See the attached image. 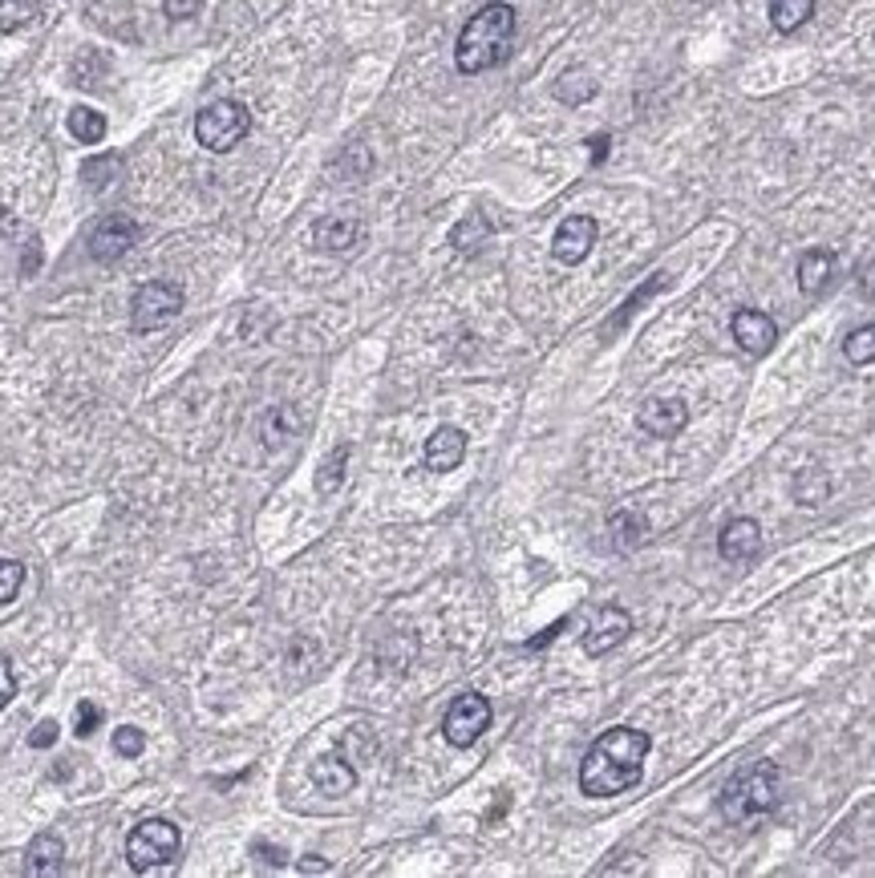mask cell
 Wrapping results in <instances>:
<instances>
[{
    "instance_id": "obj_1",
    "label": "cell",
    "mask_w": 875,
    "mask_h": 878,
    "mask_svg": "<svg viewBox=\"0 0 875 878\" xmlns=\"http://www.w3.org/2000/svg\"><path fill=\"white\" fill-rule=\"evenodd\" d=\"M648 749H653V736L641 733V729H608L592 741V749L584 753V765H580V790L588 797H617V793H629L632 785H641L645 778V761Z\"/></svg>"
},
{
    "instance_id": "obj_2",
    "label": "cell",
    "mask_w": 875,
    "mask_h": 878,
    "mask_svg": "<svg viewBox=\"0 0 875 878\" xmlns=\"http://www.w3.org/2000/svg\"><path fill=\"white\" fill-rule=\"evenodd\" d=\"M511 45H515V9L502 0H490L462 25L459 45H454V65L466 77L487 73L511 57Z\"/></svg>"
},
{
    "instance_id": "obj_3",
    "label": "cell",
    "mask_w": 875,
    "mask_h": 878,
    "mask_svg": "<svg viewBox=\"0 0 875 878\" xmlns=\"http://www.w3.org/2000/svg\"><path fill=\"white\" fill-rule=\"evenodd\" d=\"M778 802V765L775 761H754L746 769H738L726 790H721V814L733 826H754L762 821Z\"/></svg>"
},
{
    "instance_id": "obj_4",
    "label": "cell",
    "mask_w": 875,
    "mask_h": 878,
    "mask_svg": "<svg viewBox=\"0 0 875 878\" xmlns=\"http://www.w3.org/2000/svg\"><path fill=\"white\" fill-rule=\"evenodd\" d=\"M247 130H252V113H247L244 101L219 98L195 113V138H199V146L211 150V155L235 150V146L247 138Z\"/></svg>"
},
{
    "instance_id": "obj_5",
    "label": "cell",
    "mask_w": 875,
    "mask_h": 878,
    "mask_svg": "<svg viewBox=\"0 0 875 878\" xmlns=\"http://www.w3.org/2000/svg\"><path fill=\"white\" fill-rule=\"evenodd\" d=\"M179 826L167 818H146L138 821L134 830H130L126 838V863L130 870H138V875H146V870H155V866H167L179 854Z\"/></svg>"
},
{
    "instance_id": "obj_6",
    "label": "cell",
    "mask_w": 875,
    "mask_h": 878,
    "mask_svg": "<svg viewBox=\"0 0 875 878\" xmlns=\"http://www.w3.org/2000/svg\"><path fill=\"white\" fill-rule=\"evenodd\" d=\"M179 312H183V288L171 280H150L130 300V325H134V332H158V328L171 325Z\"/></svg>"
},
{
    "instance_id": "obj_7",
    "label": "cell",
    "mask_w": 875,
    "mask_h": 878,
    "mask_svg": "<svg viewBox=\"0 0 875 878\" xmlns=\"http://www.w3.org/2000/svg\"><path fill=\"white\" fill-rule=\"evenodd\" d=\"M490 729V700L478 693H462L450 700L442 717V736L454 749H471L478 736Z\"/></svg>"
},
{
    "instance_id": "obj_8",
    "label": "cell",
    "mask_w": 875,
    "mask_h": 878,
    "mask_svg": "<svg viewBox=\"0 0 875 878\" xmlns=\"http://www.w3.org/2000/svg\"><path fill=\"white\" fill-rule=\"evenodd\" d=\"M138 243V223L130 215H106L94 231H89V255L98 264H114Z\"/></svg>"
},
{
    "instance_id": "obj_9",
    "label": "cell",
    "mask_w": 875,
    "mask_h": 878,
    "mask_svg": "<svg viewBox=\"0 0 875 878\" xmlns=\"http://www.w3.org/2000/svg\"><path fill=\"white\" fill-rule=\"evenodd\" d=\"M596 235H600V227H596L592 215H568L560 223V231H556V240H551V255L560 264H568V268H575L596 247Z\"/></svg>"
},
{
    "instance_id": "obj_10",
    "label": "cell",
    "mask_w": 875,
    "mask_h": 878,
    "mask_svg": "<svg viewBox=\"0 0 875 878\" xmlns=\"http://www.w3.org/2000/svg\"><path fill=\"white\" fill-rule=\"evenodd\" d=\"M636 425H641V434H648V438H677L689 425V405L681 397L645 401V405L636 410Z\"/></svg>"
},
{
    "instance_id": "obj_11",
    "label": "cell",
    "mask_w": 875,
    "mask_h": 878,
    "mask_svg": "<svg viewBox=\"0 0 875 878\" xmlns=\"http://www.w3.org/2000/svg\"><path fill=\"white\" fill-rule=\"evenodd\" d=\"M632 632V615L617 603H608V608L596 611V620H592L588 636H584V651L588 656H608L612 648H620Z\"/></svg>"
},
{
    "instance_id": "obj_12",
    "label": "cell",
    "mask_w": 875,
    "mask_h": 878,
    "mask_svg": "<svg viewBox=\"0 0 875 878\" xmlns=\"http://www.w3.org/2000/svg\"><path fill=\"white\" fill-rule=\"evenodd\" d=\"M730 332H733V340H738V349H742V353H750V356H766L770 349H775V340H778V325L758 308L738 312V316H733V325H730Z\"/></svg>"
},
{
    "instance_id": "obj_13",
    "label": "cell",
    "mask_w": 875,
    "mask_h": 878,
    "mask_svg": "<svg viewBox=\"0 0 875 878\" xmlns=\"http://www.w3.org/2000/svg\"><path fill=\"white\" fill-rule=\"evenodd\" d=\"M361 240H365V227H361L357 219H349V215H325V219H316V227H313L316 252L349 255Z\"/></svg>"
},
{
    "instance_id": "obj_14",
    "label": "cell",
    "mask_w": 875,
    "mask_h": 878,
    "mask_svg": "<svg viewBox=\"0 0 875 878\" xmlns=\"http://www.w3.org/2000/svg\"><path fill=\"white\" fill-rule=\"evenodd\" d=\"M462 458H466V434L459 425H438L426 441V466L446 474V470H459Z\"/></svg>"
},
{
    "instance_id": "obj_15",
    "label": "cell",
    "mask_w": 875,
    "mask_h": 878,
    "mask_svg": "<svg viewBox=\"0 0 875 878\" xmlns=\"http://www.w3.org/2000/svg\"><path fill=\"white\" fill-rule=\"evenodd\" d=\"M758 551H762V526L754 519L726 523V531H721V554L730 563H750V559H758Z\"/></svg>"
},
{
    "instance_id": "obj_16",
    "label": "cell",
    "mask_w": 875,
    "mask_h": 878,
    "mask_svg": "<svg viewBox=\"0 0 875 878\" xmlns=\"http://www.w3.org/2000/svg\"><path fill=\"white\" fill-rule=\"evenodd\" d=\"M313 785L325 797H344V793H353V785H357V769L349 761H341L337 753H329V757H316L313 761Z\"/></svg>"
},
{
    "instance_id": "obj_17",
    "label": "cell",
    "mask_w": 875,
    "mask_h": 878,
    "mask_svg": "<svg viewBox=\"0 0 875 878\" xmlns=\"http://www.w3.org/2000/svg\"><path fill=\"white\" fill-rule=\"evenodd\" d=\"M831 276H835V252H827V247H811V252L799 255V288H803V296L827 292Z\"/></svg>"
},
{
    "instance_id": "obj_18",
    "label": "cell",
    "mask_w": 875,
    "mask_h": 878,
    "mask_svg": "<svg viewBox=\"0 0 875 878\" xmlns=\"http://www.w3.org/2000/svg\"><path fill=\"white\" fill-rule=\"evenodd\" d=\"M61 858H65V842H61L58 834H37L29 842V850H25V870H29L33 878H45V875H58L61 870Z\"/></svg>"
},
{
    "instance_id": "obj_19",
    "label": "cell",
    "mask_w": 875,
    "mask_h": 878,
    "mask_svg": "<svg viewBox=\"0 0 875 878\" xmlns=\"http://www.w3.org/2000/svg\"><path fill=\"white\" fill-rule=\"evenodd\" d=\"M608 535H612V547H620V551H632V547H641L648 535V519L641 514V510L632 507H620L608 514Z\"/></svg>"
},
{
    "instance_id": "obj_20",
    "label": "cell",
    "mask_w": 875,
    "mask_h": 878,
    "mask_svg": "<svg viewBox=\"0 0 875 878\" xmlns=\"http://www.w3.org/2000/svg\"><path fill=\"white\" fill-rule=\"evenodd\" d=\"M827 495H831V478H827V470L806 466L794 474V502H799V507H823Z\"/></svg>"
},
{
    "instance_id": "obj_21",
    "label": "cell",
    "mask_w": 875,
    "mask_h": 878,
    "mask_svg": "<svg viewBox=\"0 0 875 878\" xmlns=\"http://www.w3.org/2000/svg\"><path fill=\"white\" fill-rule=\"evenodd\" d=\"M815 16V0H770V25L778 33H799Z\"/></svg>"
},
{
    "instance_id": "obj_22",
    "label": "cell",
    "mask_w": 875,
    "mask_h": 878,
    "mask_svg": "<svg viewBox=\"0 0 875 878\" xmlns=\"http://www.w3.org/2000/svg\"><path fill=\"white\" fill-rule=\"evenodd\" d=\"M556 98L563 101V106H584L588 98H596V77H592L588 70H568L556 82Z\"/></svg>"
},
{
    "instance_id": "obj_23",
    "label": "cell",
    "mask_w": 875,
    "mask_h": 878,
    "mask_svg": "<svg viewBox=\"0 0 875 878\" xmlns=\"http://www.w3.org/2000/svg\"><path fill=\"white\" fill-rule=\"evenodd\" d=\"M296 425H301V417H296L292 405H276V410L264 417V441H268V450L284 446L288 438H296Z\"/></svg>"
},
{
    "instance_id": "obj_24",
    "label": "cell",
    "mask_w": 875,
    "mask_h": 878,
    "mask_svg": "<svg viewBox=\"0 0 875 878\" xmlns=\"http://www.w3.org/2000/svg\"><path fill=\"white\" fill-rule=\"evenodd\" d=\"M70 134L77 142H86V146H98L106 138V118L98 110H89V106H73L70 110Z\"/></svg>"
},
{
    "instance_id": "obj_25",
    "label": "cell",
    "mask_w": 875,
    "mask_h": 878,
    "mask_svg": "<svg viewBox=\"0 0 875 878\" xmlns=\"http://www.w3.org/2000/svg\"><path fill=\"white\" fill-rule=\"evenodd\" d=\"M41 16V0H0V33H21Z\"/></svg>"
},
{
    "instance_id": "obj_26",
    "label": "cell",
    "mask_w": 875,
    "mask_h": 878,
    "mask_svg": "<svg viewBox=\"0 0 875 878\" xmlns=\"http://www.w3.org/2000/svg\"><path fill=\"white\" fill-rule=\"evenodd\" d=\"M665 283H669V276H657V280H645L641 283V288H636V292H632L629 300H624V304H620V312L617 316H612V320H608V325H604V332H617V328H624L629 325V316L636 308H641V304H645V300H653L660 292V288H665Z\"/></svg>"
},
{
    "instance_id": "obj_27",
    "label": "cell",
    "mask_w": 875,
    "mask_h": 878,
    "mask_svg": "<svg viewBox=\"0 0 875 878\" xmlns=\"http://www.w3.org/2000/svg\"><path fill=\"white\" fill-rule=\"evenodd\" d=\"M344 462H349V446H337V450L325 458V466L316 470V495H337V490H341Z\"/></svg>"
},
{
    "instance_id": "obj_28",
    "label": "cell",
    "mask_w": 875,
    "mask_h": 878,
    "mask_svg": "<svg viewBox=\"0 0 875 878\" xmlns=\"http://www.w3.org/2000/svg\"><path fill=\"white\" fill-rule=\"evenodd\" d=\"M487 235H490L487 215H483V211H471L459 227H454V231H450V243H454L459 252H471V247H478V243L487 240Z\"/></svg>"
},
{
    "instance_id": "obj_29",
    "label": "cell",
    "mask_w": 875,
    "mask_h": 878,
    "mask_svg": "<svg viewBox=\"0 0 875 878\" xmlns=\"http://www.w3.org/2000/svg\"><path fill=\"white\" fill-rule=\"evenodd\" d=\"M843 353L851 365H875V325H860L843 340Z\"/></svg>"
},
{
    "instance_id": "obj_30",
    "label": "cell",
    "mask_w": 875,
    "mask_h": 878,
    "mask_svg": "<svg viewBox=\"0 0 875 878\" xmlns=\"http://www.w3.org/2000/svg\"><path fill=\"white\" fill-rule=\"evenodd\" d=\"M118 167H122V158L118 155H101V158H89L86 167H82V179H86V186H94V191H101V186L110 183L118 174Z\"/></svg>"
},
{
    "instance_id": "obj_31",
    "label": "cell",
    "mask_w": 875,
    "mask_h": 878,
    "mask_svg": "<svg viewBox=\"0 0 875 878\" xmlns=\"http://www.w3.org/2000/svg\"><path fill=\"white\" fill-rule=\"evenodd\" d=\"M101 721H106V712H101V705H94V700H77V708H73V733L82 736V741L98 733Z\"/></svg>"
},
{
    "instance_id": "obj_32",
    "label": "cell",
    "mask_w": 875,
    "mask_h": 878,
    "mask_svg": "<svg viewBox=\"0 0 875 878\" xmlns=\"http://www.w3.org/2000/svg\"><path fill=\"white\" fill-rule=\"evenodd\" d=\"M21 583H25V563H16V559H0V608L13 603L16 592H21Z\"/></svg>"
},
{
    "instance_id": "obj_33",
    "label": "cell",
    "mask_w": 875,
    "mask_h": 878,
    "mask_svg": "<svg viewBox=\"0 0 875 878\" xmlns=\"http://www.w3.org/2000/svg\"><path fill=\"white\" fill-rule=\"evenodd\" d=\"M146 749V736L143 729H134V724H122L114 733V753L118 757H138Z\"/></svg>"
},
{
    "instance_id": "obj_34",
    "label": "cell",
    "mask_w": 875,
    "mask_h": 878,
    "mask_svg": "<svg viewBox=\"0 0 875 878\" xmlns=\"http://www.w3.org/2000/svg\"><path fill=\"white\" fill-rule=\"evenodd\" d=\"M203 9V0H162V13L171 21H191Z\"/></svg>"
},
{
    "instance_id": "obj_35",
    "label": "cell",
    "mask_w": 875,
    "mask_h": 878,
    "mask_svg": "<svg viewBox=\"0 0 875 878\" xmlns=\"http://www.w3.org/2000/svg\"><path fill=\"white\" fill-rule=\"evenodd\" d=\"M13 696H16V672H13V664L0 656V708L13 705Z\"/></svg>"
},
{
    "instance_id": "obj_36",
    "label": "cell",
    "mask_w": 875,
    "mask_h": 878,
    "mask_svg": "<svg viewBox=\"0 0 875 878\" xmlns=\"http://www.w3.org/2000/svg\"><path fill=\"white\" fill-rule=\"evenodd\" d=\"M53 741H58V721H41L29 733V749H49Z\"/></svg>"
},
{
    "instance_id": "obj_37",
    "label": "cell",
    "mask_w": 875,
    "mask_h": 878,
    "mask_svg": "<svg viewBox=\"0 0 875 878\" xmlns=\"http://www.w3.org/2000/svg\"><path fill=\"white\" fill-rule=\"evenodd\" d=\"M252 854H264V863H268V866H284L288 863V850L272 846V842H256V846H252Z\"/></svg>"
},
{
    "instance_id": "obj_38",
    "label": "cell",
    "mask_w": 875,
    "mask_h": 878,
    "mask_svg": "<svg viewBox=\"0 0 875 878\" xmlns=\"http://www.w3.org/2000/svg\"><path fill=\"white\" fill-rule=\"evenodd\" d=\"M588 146H592V167H600L604 158H608V146H612V142H608V134H596Z\"/></svg>"
},
{
    "instance_id": "obj_39",
    "label": "cell",
    "mask_w": 875,
    "mask_h": 878,
    "mask_svg": "<svg viewBox=\"0 0 875 878\" xmlns=\"http://www.w3.org/2000/svg\"><path fill=\"white\" fill-rule=\"evenodd\" d=\"M563 623H568V620L551 623L547 632H539V636H535V639H527V648H544V644H551V639H556V636H560V632H563Z\"/></svg>"
},
{
    "instance_id": "obj_40",
    "label": "cell",
    "mask_w": 875,
    "mask_h": 878,
    "mask_svg": "<svg viewBox=\"0 0 875 878\" xmlns=\"http://www.w3.org/2000/svg\"><path fill=\"white\" fill-rule=\"evenodd\" d=\"M860 292H863V296H867V300H875V259L860 271Z\"/></svg>"
},
{
    "instance_id": "obj_41",
    "label": "cell",
    "mask_w": 875,
    "mask_h": 878,
    "mask_svg": "<svg viewBox=\"0 0 875 878\" xmlns=\"http://www.w3.org/2000/svg\"><path fill=\"white\" fill-rule=\"evenodd\" d=\"M301 870H304V875H325V870H329V863H325V858H316V854H308V858L301 863Z\"/></svg>"
}]
</instances>
